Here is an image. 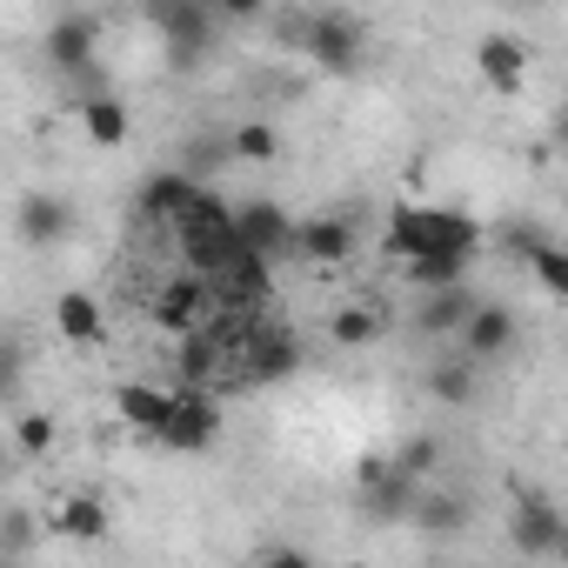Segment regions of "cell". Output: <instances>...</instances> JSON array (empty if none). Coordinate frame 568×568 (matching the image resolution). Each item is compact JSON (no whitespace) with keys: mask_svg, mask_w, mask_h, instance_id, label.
I'll return each instance as SVG.
<instances>
[{"mask_svg":"<svg viewBox=\"0 0 568 568\" xmlns=\"http://www.w3.org/2000/svg\"><path fill=\"white\" fill-rule=\"evenodd\" d=\"M382 247H388L395 261L442 254V247H462V254H475V247H481V227H475L468 214H448V207H395V214H388V234H382Z\"/></svg>","mask_w":568,"mask_h":568,"instance_id":"cell-1","label":"cell"},{"mask_svg":"<svg viewBox=\"0 0 568 568\" xmlns=\"http://www.w3.org/2000/svg\"><path fill=\"white\" fill-rule=\"evenodd\" d=\"M168 221H174V234H181V254H187V267H194V274L221 267V261L241 247V241H234V207H221L207 187H194V194H187V201H181Z\"/></svg>","mask_w":568,"mask_h":568,"instance_id":"cell-2","label":"cell"},{"mask_svg":"<svg viewBox=\"0 0 568 568\" xmlns=\"http://www.w3.org/2000/svg\"><path fill=\"white\" fill-rule=\"evenodd\" d=\"M214 435H221V402H214L207 388H174V395H168V415H161V428H154V442L174 448V455H207Z\"/></svg>","mask_w":568,"mask_h":568,"instance_id":"cell-3","label":"cell"},{"mask_svg":"<svg viewBox=\"0 0 568 568\" xmlns=\"http://www.w3.org/2000/svg\"><path fill=\"white\" fill-rule=\"evenodd\" d=\"M355 481H362V508L375 521H408V508L422 501V475H408L395 455H362Z\"/></svg>","mask_w":568,"mask_h":568,"instance_id":"cell-4","label":"cell"},{"mask_svg":"<svg viewBox=\"0 0 568 568\" xmlns=\"http://www.w3.org/2000/svg\"><path fill=\"white\" fill-rule=\"evenodd\" d=\"M302 48L315 54V68H322V74H355V68H362V54H368L362 28H355L348 14H322V21H308V28H302Z\"/></svg>","mask_w":568,"mask_h":568,"instance_id":"cell-5","label":"cell"},{"mask_svg":"<svg viewBox=\"0 0 568 568\" xmlns=\"http://www.w3.org/2000/svg\"><path fill=\"white\" fill-rule=\"evenodd\" d=\"M515 348V315L501 308V302H481L475 295V308L462 315V328H455V355H468V362H501Z\"/></svg>","mask_w":568,"mask_h":568,"instance_id":"cell-6","label":"cell"},{"mask_svg":"<svg viewBox=\"0 0 568 568\" xmlns=\"http://www.w3.org/2000/svg\"><path fill=\"white\" fill-rule=\"evenodd\" d=\"M508 535H515V555H535V561L568 555V521H561V508H555L548 495H521Z\"/></svg>","mask_w":568,"mask_h":568,"instance_id":"cell-7","label":"cell"},{"mask_svg":"<svg viewBox=\"0 0 568 568\" xmlns=\"http://www.w3.org/2000/svg\"><path fill=\"white\" fill-rule=\"evenodd\" d=\"M207 288H214V302H227V308H261L267 302V254H254V247H234L221 267H207Z\"/></svg>","mask_w":568,"mask_h":568,"instance_id":"cell-8","label":"cell"},{"mask_svg":"<svg viewBox=\"0 0 568 568\" xmlns=\"http://www.w3.org/2000/svg\"><path fill=\"white\" fill-rule=\"evenodd\" d=\"M207 308H214V288H207V274H174L168 288L154 295V328L161 335H187V328H201L207 322Z\"/></svg>","mask_w":568,"mask_h":568,"instance_id":"cell-9","label":"cell"},{"mask_svg":"<svg viewBox=\"0 0 568 568\" xmlns=\"http://www.w3.org/2000/svg\"><path fill=\"white\" fill-rule=\"evenodd\" d=\"M14 227H21L28 247H61V241L74 234V207H68L54 187H28V194L14 201Z\"/></svg>","mask_w":568,"mask_h":568,"instance_id":"cell-10","label":"cell"},{"mask_svg":"<svg viewBox=\"0 0 568 568\" xmlns=\"http://www.w3.org/2000/svg\"><path fill=\"white\" fill-rule=\"evenodd\" d=\"M288 254H302V261H315V267H335V261H348V254H355V221H348V214H315V221H295Z\"/></svg>","mask_w":568,"mask_h":568,"instance_id":"cell-11","label":"cell"},{"mask_svg":"<svg viewBox=\"0 0 568 568\" xmlns=\"http://www.w3.org/2000/svg\"><path fill=\"white\" fill-rule=\"evenodd\" d=\"M475 74H481L488 94H515V88H528V48H521L515 34H481Z\"/></svg>","mask_w":568,"mask_h":568,"instance_id":"cell-12","label":"cell"},{"mask_svg":"<svg viewBox=\"0 0 568 568\" xmlns=\"http://www.w3.org/2000/svg\"><path fill=\"white\" fill-rule=\"evenodd\" d=\"M234 241L274 261V254H288V241H295V221L281 214L274 201H247V207H234Z\"/></svg>","mask_w":568,"mask_h":568,"instance_id":"cell-13","label":"cell"},{"mask_svg":"<svg viewBox=\"0 0 568 568\" xmlns=\"http://www.w3.org/2000/svg\"><path fill=\"white\" fill-rule=\"evenodd\" d=\"M241 355H247V382H288V375L302 368V342L281 335V328H261V335L247 328Z\"/></svg>","mask_w":568,"mask_h":568,"instance_id":"cell-14","label":"cell"},{"mask_svg":"<svg viewBox=\"0 0 568 568\" xmlns=\"http://www.w3.org/2000/svg\"><path fill=\"white\" fill-rule=\"evenodd\" d=\"M94 48H101V21H88V14H61V21L48 28V61H54L61 74H88Z\"/></svg>","mask_w":568,"mask_h":568,"instance_id":"cell-15","label":"cell"},{"mask_svg":"<svg viewBox=\"0 0 568 568\" xmlns=\"http://www.w3.org/2000/svg\"><path fill=\"white\" fill-rule=\"evenodd\" d=\"M81 134L94 141V148H128V134H134V114H128V101H114V94H88L81 101Z\"/></svg>","mask_w":568,"mask_h":568,"instance_id":"cell-16","label":"cell"},{"mask_svg":"<svg viewBox=\"0 0 568 568\" xmlns=\"http://www.w3.org/2000/svg\"><path fill=\"white\" fill-rule=\"evenodd\" d=\"M468 261L475 254H462V247H442V254H415V261H402V274H408V288H455V281H468Z\"/></svg>","mask_w":568,"mask_h":568,"instance_id":"cell-17","label":"cell"},{"mask_svg":"<svg viewBox=\"0 0 568 568\" xmlns=\"http://www.w3.org/2000/svg\"><path fill=\"white\" fill-rule=\"evenodd\" d=\"M54 328H61V342H74V348L101 342V302H94L88 288H68V295L54 302Z\"/></svg>","mask_w":568,"mask_h":568,"instance_id":"cell-18","label":"cell"},{"mask_svg":"<svg viewBox=\"0 0 568 568\" xmlns=\"http://www.w3.org/2000/svg\"><path fill=\"white\" fill-rule=\"evenodd\" d=\"M168 395H174V388H154V382H128V388L114 395V408H121V422H128L134 435H148V442H154V428H161V415H168Z\"/></svg>","mask_w":568,"mask_h":568,"instance_id":"cell-19","label":"cell"},{"mask_svg":"<svg viewBox=\"0 0 568 568\" xmlns=\"http://www.w3.org/2000/svg\"><path fill=\"white\" fill-rule=\"evenodd\" d=\"M54 528H61L68 541H101V535H108V501H101V495H68V501L54 508Z\"/></svg>","mask_w":568,"mask_h":568,"instance_id":"cell-20","label":"cell"},{"mask_svg":"<svg viewBox=\"0 0 568 568\" xmlns=\"http://www.w3.org/2000/svg\"><path fill=\"white\" fill-rule=\"evenodd\" d=\"M382 308H368V302H355V308H335L328 315V342L335 348H368V342H382Z\"/></svg>","mask_w":568,"mask_h":568,"instance_id":"cell-21","label":"cell"},{"mask_svg":"<svg viewBox=\"0 0 568 568\" xmlns=\"http://www.w3.org/2000/svg\"><path fill=\"white\" fill-rule=\"evenodd\" d=\"M187 194H194V174H174V168H161V174H148V181H141V214L168 221V214H174Z\"/></svg>","mask_w":568,"mask_h":568,"instance_id":"cell-22","label":"cell"},{"mask_svg":"<svg viewBox=\"0 0 568 568\" xmlns=\"http://www.w3.org/2000/svg\"><path fill=\"white\" fill-rule=\"evenodd\" d=\"M468 308H475V295H468V281H455V288H435V302L422 308V328H428V335H455Z\"/></svg>","mask_w":568,"mask_h":568,"instance_id":"cell-23","label":"cell"},{"mask_svg":"<svg viewBox=\"0 0 568 568\" xmlns=\"http://www.w3.org/2000/svg\"><path fill=\"white\" fill-rule=\"evenodd\" d=\"M428 388H435L442 402H475V362H468V355H448V362L428 375Z\"/></svg>","mask_w":568,"mask_h":568,"instance_id":"cell-24","label":"cell"},{"mask_svg":"<svg viewBox=\"0 0 568 568\" xmlns=\"http://www.w3.org/2000/svg\"><path fill=\"white\" fill-rule=\"evenodd\" d=\"M61 442V428H54V415H21L14 422V455H28V462H41L48 448Z\"/></svg>","mask_w":568,"mask_h":568,"instance_id":"cell-25","label":"cell"},{"mask_svg":"<svg viewBox=\"0 0 568 568\" xmlns=\"http://www.w3.org/2000/svg\"><path fill=\"white\" fill-rule=\"evenodd\" d=\"M528 267H535V281H541V295H568V261H561L555 241L528 247Z\"/></svg>","mask_w":568,"mask_h":568,"instance_id":"cell-26","label":"cell"},{"mask_svg":"<svg viewBox=\"0 0 568 568\" xmlns=\"http://www.w3.org/2000/svg\"><path fill=\"white\" fill-rule=\"evenodd\" d=\"M234 154H241V161H274V154H281V134H274L267 121H241V128H234Z\"/></svg>","mask_w":568,"mask_h":568,"instance_id":"cell-27","label":"cell"},{"mask_svg":"<svg viewBox=\"0 0 568 568\" xmlns=\"http://www.w3.org/2000/svg\"><path fill=\"white\" fill-rule=\"evenodd\" d=\"M408 521H422V528H435V535H455V528H468V508L435 495V501H415V508H408Z\"/></svg>","mask_w":568,"mask_h":568,"instance_id":"cell-28","label":"cell"},{"mask_svg":"<svg viewBox=\"0 0 568 568\" xmlns=\"http://www.w3.org/2000/svg\"><path fill=\"white\" fill-rule=\"evenodd\" d=\"M28 548H34V521L8 515V521H0V555H28Z\"/></svg>","mask_w":568,"mask_h":568,"instance_id":"cell-29","label":"cell"},{"mask_svg":"<svg viewBox=\"0 0 568 568\" xmlns=\"http://www.w3.org/2000/svg\"><path fill=\"white\" fill-rule=\"evenodd\" d=\"M395 462H402V468H408V475H428V468H435V442H428V435H422V442H408V448H402V455H395Z\"/></svg>","mask_w":568,"mask_h":568,"instance_id":"cell-30","label":"cell"},{"mask_svg":"<svg viewBox=\"0 0 568 568\" xmlns=\"http://www.w3.org/2000/svg\"><path fill=\"white\" fill-rule=\"evenodd\" d=\"M221 14L227 21H254V14H267V0H221Z\"/></svg>","mask_w":568,"mask_h":568,"instance_id":"cell-31","label":"cell"},{"mask_svg":"<svg viewBox=\"0 0 568 568\" xmlns=\"http://www.w3.org/2000/svg\"><path fill=\"white\" fill-rule=\"evenodd\" d=\"M515 8H548V0H515Z\"/></svg>","mask_w":568,"mask_h":568,"instance_id":"cell-32","label":"cell"},{"mask_svg":"<svg viewBox=\"0 0 568 568\" xmlns=\"http://www.w3.org/2000/svg\"><path fill=\"white\" fill-rule=\"evenodd\" d=\"M0 368H8V348H0Z\"/></svg>","mask_w":568,"mask_h":568,"instance_id":"cell-33","label":"cell"}]
</instances>
